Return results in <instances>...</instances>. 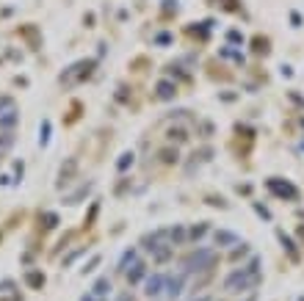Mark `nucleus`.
<instances>
[{
	"mask_svg": "<svg viewBox=\"0 0 304 301\" xmlns=\"http://www.w3.org/2000/svg\"><path fill=\"white\" fill-rule=\"evenodd\" d=\"M83 252H86V249H78V252H72V255H69V257H64V265H72L75 260H78L80 255H83Z\"/></svg>",
	"mask_w": 304,
	"mask_h": 301,
	"instance_id": "obj_24",
	"label": "nucleus"
},
{
	"mask_svg": "<svg viewBox=\"0 0 304 301\" xmlns=\"http://www.w3.org/2000/svg\"><path fill=\"white\" fill-rule=\"evenodd\" d=\"M0 155H3V152H0Z\"/></svg>",
	"mask_w": 304,
	"mask_h": 301,
	"instance_id": "obj_30",
	"label": "nucleus"
},
{
	"mask_svg": "<svg viewBox=\"0 0 304 301\" xmlns=\"http://www.w3.org/2000/svg\"><path fill=\"white\" fill-rule=\"evenodd\" d=\"M42 218H44V227H47V229H53V227L58 224V216H56V213H44Z\"/></svg>",
	"mask_w": 304,
	"mask_h": 301,
	"instance_id": "obj_21",
	"label": "nucleus"
},
{
	"mask_svg": "<svg viewBox=\"0 0 304 301\" xmlns=\"http://www.w3.org/2000/svg\"><path fill=\"white\" fill-rule=\"evenodd\" d=\"M89 193H91V182H86V185H78L72 193H67V196H64V202H67V205H78V202H83Z\"/></svg>",
	"mask_w": 304,
	"mask_h": 301,
	"instance_id": "obj_6",
	"label": "nucleus"
},
{
	"mask_svg": "<svg viewBox=\"0 0 304 301\" xmlns=\"http://www.w3.org/2000/svg\"><path fill=\"white\" fill-rule=\"evenodd\" d=\"M205 232H208V227H205V224H202V227H194V229H191V238H202Z\"/></svg>",
	"mask_w": 304,
	"mask_h": 301,
	"instance_id": "obj_25",
	"label": "nucleus"
},
{
	"mask_svg": "<svg viewBox=\"0 0 304 301\" xmlns=\"http://www.w3.org/2000/svg\"><path fill=\"white\" fill-rule=\"evenodd\" d=\"M80 301H94V298H91V296H83V298H80Z\"/></svg>",
	"mask_w": 304,
	"mask_h": 301,
	"instance_id": "obj_28",
	"label": "nucleus"
},
{
	"mask_svg": "<svg viewBox=\"0 0 304 301\" xmlns=\"http://www.w3.org/2000/svg\"><path fill=\"white\" fill-rule=\"evenodd\" d=\"M169 238H172L174 243H183V240H185V229H183V227H174V229H169Z\"/></svg>",
	"mask_w": 304,
	"mask_h": 301,
	"instance_id": "obj_18",
	"label": "nucleus"
},
{
	"mask_svg": "<svg viewBox=\"0 0 304 301\" xmlns=\"http://www.w3.org/2000/svg\"><path fill=\"white\" fill-rule=\"evenodd\" d=\"M199 301H208V298H199Z\"/></svg>",
	"mask_w": 304,
	"mask_h": 301,
	"instance_id": "obj_29",
	"label": "nucleus"
},
{
	"mask_svg": "<svg viewBox=\"0 0 304 301\" xmlns=\"http://www.w3.org/2000/svg\"><path fill=\"white\" fill-rule=\"evenodd\" d=\"M11 105H14V99H11L9 94H3V97H0V114H3V111H9Z\"/></svg>",
	"mask_w": 304,
	"mask_h": 301,
	"instance_id": "obj_22",
	"label": "nucleus"
},
{
	"mask_svg": "<svg viewBox=\"0 0 304 301\" xmlns=\"http://www.w3.org/2000/svg\"><path fill=\"white\" fill-rule=\"evenodd\" d=\"M235 235L232 232H224V229H221V232H216V243H235Z\"/></svg>",
	"mask_w": 304,
	"mask_h": 301,
	"instance_id": "obj_17",
	"label": "nucleus"
},
{
	"mask_svg": "<svg viewBox=\"0 0 304 301\" xmlns=\"http://www.w3.org/2000/svg\"><path fill=\"white\" fill-rule=\"evenodd\" d=\"M255 44H257V47H255V50H257V53H266V50H268V47H266V44H268V42H266V39H257V42H255Z\"/></svg>",
	"mask_w": 304,
	"mask_h": 301,
	"instance_id": "obj_26",
	"label": "nucleus"
},
{
	"mask_svg": "<svg viewBox=\"0 0 304 301\" xmlns=\"http://www.w3.org/2000/svg\"><path fill=\"white\" fill-rule=\"evenodd\" d=\"M257 268H260V260H252L249 265H243L241 271H232L230 276H227V282H224V287L230 293H241V290H249V287L257 282Z\"/></svg>",
	"mask_w": 304,
	"mask_h": 301,
	"instance_id": "obj_1",
	"label": "nucleus"
},
{
	"mask_svg": "<svg viewBox=\"0 0 304 301\" xmlns=\"http://www.w3.org/2000/svg\"><path fill=\"white\" fill-rule=\"evenodd\" d=\"M97 265H100V255H94V257H91V263H89V265H83V274H91V271H94Z\"/></svg>",
	"mask_w": 304,
	"mask_h": 301,
	"instance_id": "obj_23",
	"label": "nucleus"
},
{
	"mask_svg": "<svg viewBox=\"0 0 304 301\" xmlns=\"http://www.w3.org/2000/svg\"><path fill=\"white\" fill-rule=\"evenodd\" d=\"M268 188H271L274 193H279V196H288V199H296V196H299V193H296V188L288 185V182H285V185H279L277 180H268Z\"/></svg>",
	"mask_w": 304,
	"mask_h": 301,
	"instance_id": "obj_7",
	"label": "nucleus"
},
{
	"mask_svg": "<svg viewBox=\"0 0 304 301\" xmlns=\"http://www.w3.org/2000/svg\"><path fill=\"white\" fill-rule=\"evenodd\" d=\"M166 287H169V296H180L183 293V276H174V279H169L166 282Z\"/></svg>",
	"mask_w": 304,
	"mask_h": 301,
	"instance_id": "obj_11",
	"label": "nucleus"
},
{
	"mask_svg": "<svg viewBox=\"0 0 304 301\" xmlns=\"http://www.w3.org/2000/svg\"><path fill=\"white\" fill-rule=\"evenodd\" d=\"M169 138H172V141H174V138H177V141H185L188 135H185V130H183V127H177V130L172 127V130H169Z\"/></svg>",
	"mask_w": 304,
	"mask_h": 301,
	"instance_id": "obj_20",
	"label": "nucleus"
},
{
	"mask_svg": "<svg viewBox=\"0 0 304 301\" xmlns=\"http://www.w3.org/2000/svg\"><path fill=\"white\" fill-rule=\"evenodd\" d=\"M133 263H136V249H127L119 260V271H127V265H133Z\"/></svg>",
	"mask_w": 304,
	"mask_h": 301,
	"instance_id": "obj_13",
	"label": "nucleus"
},
{
	"mask_svg": "<svg viewBox=\"0 0 304 301\" xmlns=\"http://www.w3.org/2000/svg\"><path fill=\"white\" fill-rule=\"evenodd\" d=\"M91 69H94V61H78V64H72V67L61 75V83H80V80H86L91 75Z\"/></svg>",
	"mask_w": 304,
	"mask_h": 301,
	"instance_id": "obj_2",
	"label": "nucleus"
},
{
	"mask_svg": "<svg viewBox=\"0 0 304 301\" xmlns=\"http://www.w3.org/2000/svg\"><path fill=\"white\" fill-rule=\"evenodd\" d=\"M39 144H42V146L50 144V122H47V119H44L42 127H39Z\"/></svg>",
	"mask_w": 304,
	"mask_h": 301,
	"instance_id": "obj_14",
	"label": "nucleus"
},
{
	"mask_svg": "<svg viewBox=\"0 0 304 301\" xmlns=\"http://www.w3.org/2000/svg\"><path fill=\"white\" fill-rule=\"evenodd\" d=\"M116 301H133V298H130V293H122V296L116 298Z\"/></svg>",
	"mask_w": 304,
	"mask_h": 301,
	"instance_id": "obj_27",
	"label": "nucleus"
},
{
	"mask_svg": "<svg viewBox=\"0 0 304 301\" xmlns=\"http://www.w3.org/2000/svg\"><path fill=\"white\" fill-rule=\"evenodd\" d=\"M17 125H20V111L11 105L9 111H3V114H0V127H3V130H14Z\"/></svg>",
	"mask_w": 304,
	"mask_h": 301,
	"instance_id": "obj_5",
	"label": "nucleus"
},
{
	"mask_svg": "<svg viewBox=\"0 0 304 301\" xmlns=\"http://www.w3.org/2000/svg\"><path fill=\"white\" fill-rule=\"evenodd\" d=\"M108 290H111V279H108V276H100V279L94 282V287H91V293H94V296H105Z\"/></svg>",
	"mask_w": 304,
	"mask_h": 301,
	"instance_id": "obj_10",
	"label": "nucleus"
},
{
	"mask_svg": "<svg viewBox=\"0 0 304 301\" xmlns=\"http://www.w3.org/2000/svg\"><path fill=\"white\" fill-rule=\"evenodd\" d=\"M163 285H166V276L155 274L152 279H147V296H158V293L163 290Z\"/></svg>",
	"mask_w": 304,
	"mask_h": 301,
	"instance_id": "obj_8",
	"label": "nucleus"
},
{
	"mask_svg": "<svg viewBox=\"0 0 304 301\" xmlns=\"http://www.w3.org/2000/svg\"><path fill=\"white\" fill-rule=\"evenodd\" d=\"M144 268H147L144 263H133V271L127 274V282H130V285H136V282L144 276Z\"/></svg>",
	"mask_w": 304,
	"mask_h": 301,
	"instance_id": "obj_12",
	"label": "nucleus"
},
{
	"mask_svg": "<svg viewBox=\"0 0 304 301\" xmlns=\"http://www.w3.org/2000/svg\"><path fill=\"white\" fill-rule=\"evenodd\" d=\"M14 144V135H11V130H6V133H0V152L9 149V146Z\"/></svg>",
	"mask_w": 304,
	"mask_h": 301,
	"instance_id": "obj_16",
	"label": "nucleus"
},
{
	"mask_svg": "<svg viewBox=\"0 0 304 301\" xmlns=\"http://www.w3.org/2000/svg\"><path fill=\"white\" fill-rule=\"evenodd\" d=\"M174 91H177V86H174V83H169V80H161V83H158V97H161V99L174 97Z\"/></svg>",
	"mask_w": 304,
	"mask_h": 301,
	"instance_id": "obj_9",
	"label": "nucleus"
},
{
	"mask_svg": "<svg viewBox=\"0 0 304 301\" xmlns=\"http://www.w3.org/2000/svg\"><path fill=\"white\" fill-rule=\"evenodd\" d=\"M210 263H213V252L199 249L185 260V271H205V268H210Z\"/></svg>",
	"mask_w": 304,
	"mask_h": 301,
	"instance_id": "obj_3",
	"label": "nucleus"
},
{
	"mask_svg": "<svg viewBox=\"0 0 304 301\" xmlns=\"http://www.w3.org/2000/svg\"><path fill=\"white\" fill-rule=\"evenodd\" d=\"M130 163H133V152H125V155H122V161L116 163V166H119V172H125V169L130 166Z\"/></svg>",
	"mask_w": 304,
	"mask_h": 301,
	"instance_id": "obj_19",
	"label": "nucleus"
},
{
	"mask_svg": "<svg viewBox=\"0 0 304 301\" xmlns=\"http://www.w3.org/2000/svg\"><path fill=\"white\" fill-rule=\"evenodd\" d=\"M25 279H28V285H31V287H42L44 285V274H39V271H31Z\"/></svg>",
	"mask_w": 304,
	"mask_h": 301,
	"instance_id": "obj_15",
	"label": "nucleus"
},
{
	"mask_svg": "<svg viewBox=\"0 0 304 301\" xmlns=\"http://www.w3.org/2000/svg\"><path fill=\"white\" fill-rule=\"evenodd\" d=\"M75 174H78V158H67V161L61 163V169H58V182H56V185L58 188L69 185Z\"/></svg>",
	"mask_w": 304,
	"mask_h": 301,
	"instance_id": "obj_4",
	"label": "nucleus"
}]
</instances>
